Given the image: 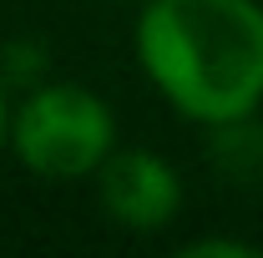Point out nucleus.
I'll return each instance as SVG.
<instances>
[{
  "instance_id": "1",
  "label": "nucleus",
  "mask_w": 263,
  "mask_h": 258,
  "mask_svg": "<svg viewBox=\"0 0 263 258\" xmlns=\"http://www.w3.org/2000/svg\"><path fill=\"white\" fill-rule=\"evenodd\" d=\"M137 61L157 97L197 127H233L263 101V5L253 0H147Z\"/></svg>"
},
{
  "instance_id": "2",
  "label": "nucleus",
  "mask_w": 263,
  "mask_h": 258,
  "mask_svg": "<svg viewBox=\"0 0 263 258\" xmlns=\"http://www.w3.org/2000/svg\"><path fill=\"white\" fill-rule=\"evenodd\" d=\"M10 152L46 182H81L97 177L101 162L117 152V117L91 86L46 81L15 106Z\"/></svg>"
},
{
  "instance_id": "3",
  "label": "nucleus",
  "mask_w": 263,
  "mask_h": 258,
  "mask_svg": "<svg viewBox=\"0 0 263 258\" xmlns=\"http://www.w3.org/2000/svg\"><path fill=\"white\" fill-rule=\"evenodd\" d=\"M97 197L117 228L157 233L177 218L182 182H177L172 162L157 157L152 147H117L97 172Z\"/></svg>"
},
{
  "instance_id": "4",
  "label": "nucleus",
  "mask_w": 263,
  "mask_h": 258,
  "mask_svg": "<svg viewBox=\"0 0 263 258\" xmlns=\"http://www.w3.org/2000/svg\"><path fill=\"white\" fill-rule=\"evenodd\" d=\"M187 258H202V253H233V258H253V243H228V238H197L182 248Z\"/></svg>"
},
{
  "instance_id": "5",
  "label": "nucleus",
  "mask_w": 263,
  "mask_h": 258,
  "mask_svg": "<svg viewBox=\"0 0 263 258\" xmlns=\"http://www.w3.org/2000/svg\"><path fill=\"white\" fill-rule=\"evenodd\" d=\"M10 122H15V112H10V101H5V81H0V152L10 147Z\"/></svg>"
}]
</instances>
